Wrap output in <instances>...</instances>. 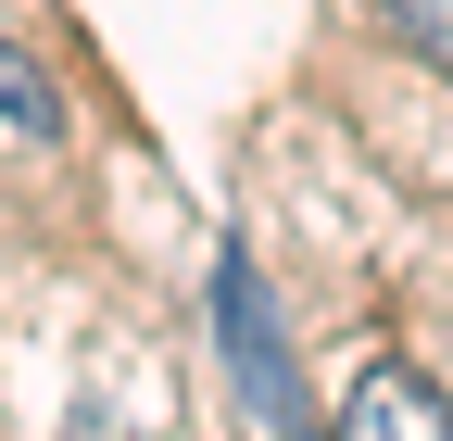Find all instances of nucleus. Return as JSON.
Here are the masks:
<instances>
[{
  "label": "nucleus",
  "mask_w": 453,
  "mask_h": 441,
  "mask_svg": "<svg viewBox=\"0 0 453 441\" xmlns=\"http://www.w3.org/2000/svg\"><path fill=\"white\" fill-rule=\"evenodd\" d=\"M340 429L353 441H453V391L416 366H365L353 391H340Z\"/></svg>",
  "instance_id": "nucleus-1"
},
{
  "label": "nucleus",
  "mask_w": 453,
  "mask_h": 441,
  "mask_svg": "<svg viewBox=\"0 0 453 441\" xmlns=\"http://www.w3.org/2000/svg\"><path fill=\"white\" fill-rule=\"evenodd\" d=\"M0 114H13L26 139H64V89H50V64H38L13 26H0Z\"/></svg>",
  "instance_id": "nucleus-2"
},
{
  "label": "nucleus",
  "mask_w": 453,
  "mask_h": 441,
  "mask_svg": "<svg viewBox=\"0 0 453 441\" xmlns=\"http://www.w3.org/2000/svg\"><path fill=\"white\" fill-rule=\"evenodd\" d=\"M378 13H390V38H403V50H428V64L453 76V0H378Z\"/></svg>",
  "instance_id": "nucleus-3"
}]
</instances>
